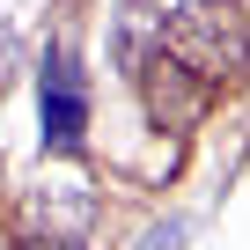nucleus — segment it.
<instances>
[{
  "instance_id": "1",
  "label": "nucleus",
  "mask_w": 250,
  "mask_h": 250,
  "mask_svg": "<svg viewBox=\"0 0 250 250\" xmlns=\"http://www.w3.org/2000/svg\"><path fill=\"white\" fill-rule=\"evenodd\" d=\"M162 52L184 59L206 88L235 81L250 66V15H243V0H184V8L162 22Z\"/></svg>"
},
{
  "instance_id": "2",
  "label": "nucleus",
  "mask_w": 250,
  "mask_h": 250,
  "mask_svg": "<svg viewBox=\"0 0 250 250\" xmlns=\"http://www.w3.org/2000/svg\"><path fill=\"white\" fill-rule=\"evenodd\" d=\"M37 103H44V155H74L81 133H88V74L66 44L44 52V74H37Z\"/></svg>"
},
{
  "instance_id": "3",
  "label": "nucleus",
  "mask_w": 250,
  "mask_h": 250,
  "mask_svg": "<svg viewBox=\"0 0 250 250\" xmlns=\"http://www.w3.org/2000/svg\"><path fill=\"white\" fill-rule=\"evenodd\" d=\"M88 221H96V199H88L81 184H37V191L22 199V243H52V250H81Z\"/></svg>"
},
{
  "instance_id": "4",
  "label": "nucleus",
  "mask_w": 250,
  "mask_h": 250,
  "mask_svg": "<svg viewBox=\"0 0 250 250\" xmlns=\"http://www.w3.org/2000/svg\"><path fill=\"white\" fill-rule=\"evenodd\" d=\"M140 74V96H147V118L162 125V133H184V125L206 110V81L184 66V59H169V52H155V59H140L133 66Z\"/></svg>"
},
{
  "instance_id": "5",
  "label": "nucleus",
  "mask_w": 250,
  "mask_h": 250,
  "mask_svg": "<svg viewBox=\"0 0 250 250\" xmlns=\"http://www.w3.org/2000/svg\"><path fill=\"white\" fill-rule=\"evenodd\" d=\"M177 243H184V228H177V221H162V228H147V235H140V250H177Z\"/></svg>"
},
{
  "instance_id": "6",
  "label": "nucleus",
  "mask_w": 250,
  "mask_h": 250,
  "mask_svg": "<svg viewBox=\"0 0 250 250\" xmlns=\"http://www.w3.org/2000/svg\"><path fill=\"white\" fill-rule=\"evenodd\" d=\"M22 250H52V243H22Z\"/></svg>"
}]
</instances>
